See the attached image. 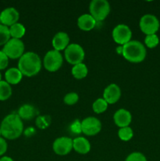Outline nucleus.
<instances>
[{
    "mask_svg": "<svg viewBox=\"0 0 160 161\" xmlns=\"http://www.w3.org/2000/svg\"><path fill=\"white\" fill-rule=\"evenodd\" d=\"M2 136L9 140L18 138L22 135L24 125L17 114H9L3 119L0 125Z\"/></svg>",
    "mask_w": 160,
    "mask_h": 161,
    "instance_id": "1",
    "label": "nucleus"
},
{
    "mask_svg": "<svg viewBox=\"0 0 160 161\" xmlns=\"http://www.w3.org/2000/svg\"><path fill=\"white\" fill-rule=\"evenodd\" d=\"M42 68V61L39 55L33 52L24 53L18 61V69L22 75L28 77L37 75Z\"/></svg>",
    "mask_w": 160,
    "mask_h": 161,
    "instance_id": "2",
    "label": "nucleus"
},
{
    "mask_svg": "<svg viewBox=\"0 0 160 161\" xmlns=\"http://www.w3.org/2000/svg\"><path fill=\"white\" fill-rule=\"evenodd\" d=\"M147 51L144 46L139 41L133 40L122 46V55L132 63H140L146 58Z\"/></svg>",
    "mask_w": 160,
    "mask_h": 161,
    "instance_id": "3",
    "label": "nucleus"
},
{
    "mask_svg": "<svg viewBox=\"0 0 160 161\" xmlns=\"http://www.w3.org/2000/svg\"><path fill=\"white\" fill-rule=\"evenodd\" d=\"M110 4L106 0H93L89 4L90 15L96 21H102L110 13Z\"/></svg>",
    "mask_w": 160,
    "mask_h": 161,
    "instance_id": "4",
    "label": "nucleus"
},
{
    "mask_svg": "<svg viewBox=\"0 0 160 161\" xmlns=\"http://www.w3.org/2000/svg\"><path fill=\"white\" fill-rule=\"evenodd\" d=\"M3 51L10 59H20L24 51V44L20 39H10L3 46Z\"/></svg>",
    "mask_w": 160,
    "mask_h": 161,
    "instance_id": "5",
    "label": "nucleus"
},
{
    "mask_svg": "<svg viewBox=\"0 0 160 161\" xmlns=\"http://www.w3.org/2000/svg\"><path fill=\"white\" fill-rule=\"evenodd\" d=\"M64 56L65 59L69 64H75L83 63L84 60L85 52L83 47L76 43L69 44L68 47L64 50Z\"/></svg>",
    "mask_w": 160,
    "mask_h": 161,
    "instance_id": "6",
    "label": "nucleus"
},
{
    "mask_svg": "<svg viewBox=\"0 0 160 161\" xmlns=\"http://www.w3.org/2000/svg\"><path fill=\"white\" fill-rule=\"evenodd\" d=\"M140 28L147 36L156 34L159 29V20L152 14H145L140 20Z\"/></svg>",
    "mask_w": 160,
    "mask_h": 161,
    "instance_id": "7",
    "label": "nucleus"
},
{
    "mask_svg": "<svg viewBox=\"0 0 160 161\" xmlns=\"http://www.w3.org/2000/svg\"><path fill=\"white\" fill-rule=\"evenodd\" d=\"M63 64V58L61 53L57 50H50L44 57L43 64L45 69L49 72H56Z\"/></svg>",
    "mask_w": 160,
    "mask_h": 161,
    "instance_id": "8",
    "label": "nucleus"
},
{
    "mask_svg": "<svg viewBox=\"0 0 160 161\" xmlns=\"http://www.w3.org/2000/svg\"><path fill=\"white\" fill-rule=\"evenodd\" d=\"M81 129L82 132L87 136H93L101 130V123L97 118L89 116L82 121Z\"/></svg>",
    "mask_w": 160,
    "mask_h": 161,
    "instance_id": "9",
    "label": "nucleus"
},
{
    "mask_svg": "<svg viewBox=\"0 0 160 161\" xmlns=\"http://www.w3.org/2000/svg\"><path fill=\"white\" fill-rule=\"evenodd\" d=\"M112 37L116 43L123 46L130 41L132 37V31L127 25L121 24L118 25L113 29Z\"/></svg>",
    "mask_w": 160,
    "mask_h": 161,
    "instance_id": "10",
    "label": "nucleus"
},
{
    "mask_svg": "<svg viewBox=\"0 0 160 161\" xmlns=\"http://www.w3.org/2000/svg\"><path fill=\"white\" fill-rule=\"evenodd\" d=\"M73 149V140L67 137H61L56 138L53 144L54 153L60 156L68 154Z\"/></svg>",
    "mask_w": 160,
    "mask_h": 161,
    "instance_id": "11",
    "label": "nucleus"
},
{
    "mask_svg": "<svg viewBox=\"0 0 160 161\" xmlns=\"http://www.w3.org/2000/svg\"><path fill=\"white\" fill-rule=\"evenodd\" d=\"M19 13L15 8L9 7L3 9L0 14V22L2 25L10 27L14 24L17 23L19 20Z\"/></svg>",
    "mask_w": 160,
    "mask_h": 161,
    "instance_id": "12",
    "label": "nucleus"
},
{
    "mask_svg": "<svg viewBox=\"0 0 160 161\" xmlns=\"http://www.w3.org/2000/svg\"><path fill=\"white\" fill-rule=\"evenodd\" d=\"M103 98L108 104H115L121 97V90L118 85L112 83L107 86L104 91Z\"/></svg>",
    "mask_w": 160,
    "mask_h": 161,
    "instance_id": "13",
    "label": "nucleus"
},
{
    "mask_svg": "<svg viewBox=\"0 0 160 161\" xmlns=\"http://www.w3.org/2000/svg\"><path fill=\"white\" fill-rule=\"evenodd\" d=\"M132 120L131 113L126 109L121 108L115 112L114 115L115 124L119 127L120 128L122 127H129Z\"/></svg>",
    "mask_w": 160,
    "mask_h": 161,
    "instance_id": "14",
    "label": "nucleus"
},
{
    "mask_svg": "<svg viewBox=\"0 0 160 161\" xmlns=\"http://www.w3.org/2000/svg\"><path fill=\"white\" fill-rule=\"evenodd\" d=\"M69 41L70 39L68 35L64 31H60L54 36L52 40V44L54 50L60 52L61 50H65L68 47Z\"/></svg>",
    "mask_w": 160,
    "mask_h": 161,
    "instance_id": "15",
    "label": "nucleus"
},
{
    "mask_svg": "<svg viewBox=\"0 0 160 161\" xmlns=\"http://www.w3.org/2000/svg\"><path fill=\"white\" fill-rule=\"evenodd\" d=\"M78 27L83 31H90L96 26L97 21L90 14H83L78 19Z\"/></svg>",
    "mask_w": 160,
    "mask_h": 161,
    "instance_id": "16",
    "label": "nucleus"
},
{
    "mask_svg": "<svg viewBox=\"0 0 160 161\" xmlns=\"http://www.w3.org/2000/svg\"><path fill=\"white\" fill-rule=\"evenodd\" d=\"M73 149L80 154H86L90 151V143L83 137H78L73 140Z\"/></svg>",
    "mask_w": 160,
    "mask_h": 161,
    "instance_id": "17",
    "label": "nucleus"
},
{
    "mask_svg": "<svg viewBox=\"0 0 160 161\" xmlns=\"http://www.w3.org/2000/svg\"><path fill=\"white\" fill-rule=\"evenodd\" d=\"M22 73L19 70L18 68H10L5 73L6 81L9 85H16L20 83L22 80Z\"/></svg>",
    "mask_w": 160,
    "mask_h": 161,
    "instance_id": "18",
    "label": "nucleus"
},
{
    "mask_svg": "<svg viewBox=\"0 0 160 161\" xmlns=\"http://www.w3.org/2000/svg\"><path fill=\"white\" fill-rule=\"evenodd\" d=\"M37 114V109L31 105H23L18 110V116L21 119L29 120Z\"/></svg>",
    "mask_w": 160,
    "mask_h": 161,
    "instance_id": "19",
    "label": "nucleus"
},
{
    "mask_svg": "<svg viewBox=\"0 0 160 161\" xmlns=\"http://www.w3.org/2000/svg\"><path fill=\"white\" fill-rule=\"evenodd\" d=\"M72 74L75 79L81 80L87 75L88 69L86 64L80 63V64L73 65V68L72 69Z\"/></svg>",
    "mask_w": 160,
    "mask_h": 161,
    "instance_id": "20",
    "label": "nucleus"
},
{
    "mask_svg": "<svg viewBox=\"0 0 160 161\" xmlns=\"http://www.w3.org/2000/svg\"><path fill=\"white\" fill-rule=\"evenodd\" d=\"M9 33L10 36L13 39H20V38L23 37L25 34V28L22 24L16 23L13 25L9 27Z\"/></svg>",
    "mask_w": 160,
    "mask_h": 161,
    "instance_id": "21",
    "label": "nucleus"
},
{
    "mask_svg": "<svg viewBox=\"0 0 160 161\" xmlns=\"http://www.w3.org/2000/svg\"><path fill=\"white\" fill-rule=\"evenodd\" d=\"M12 95V88L6 81H0V101H6Z\"/></svg>",
    "mask_w": 160,
    "mask_h": 161,
    "instance_id": "22",
    "label": "nucleus"
},
{
    "mask_svg": "<svg viewBox=\"0 0 160 161\" xmlns=\"http://www.w3.org/2000/svg\"><path fill=\"white\" fill-rule=\"evenodd\" d=\"M108 105L106 101L104 98H98L93 102V110L94 113L100 114V113H104L107 110L108 108Z\"/></svg>",
    "mask_w": 160,
    "mask_h": 161,
    "instance_id": "23",
    "label": "nucleus"
},
{
    "mask_svg": "<svg viewBox=\"0 0 160 161\" xmlns=\"http://www.w3.org/2000/svg\"><path fill=\"white\" fill-rule=\"evenodd\" d=\"M9 27L0 24V46H4L10 39Z\"/></svg>",
    "mask_w": 160,
    "mask_h": 161,
    "instance_id": "24",
    "label": "nucleus"
},
{
    "mask_svg": "<svg viewBox=\"0 0 160 161\" xmlns=\"http://www.w3.org/2000/svg\"><path fill=\"white\" fill-rule=\"evenodd\" d=\"M118 135H119V138L122 141L128 142L133 138V130L130 127H122V128L119 129V132H118Z\"/></svg>",
    "mask_w": 160,
    "mask_h": 161,
    "instance_id": "25",
    "label": "nucleus"
},
{
    "mask_svg": "<svg viewBox=\"0 0 160 161\" xmlns=\"http://www.w3.org/2000/svg\"><path fill=\"white\" fill-rule=\"evenodd\" d=\"M144 43L146 44L148 48H155L159 43V39L158 36L156 34L154 35H149V36H146L145 39H144Z\"/></svg>",
    "mask_w": 160,
    "mask_h": 161,
    "instance_id": "26",
    "label": "nucleus"
},
{
    "mask_svg": "<svg viewBox=\"0 0 160 161\" xmlns=\"http://www.w3.org/2000/svg\"><path fill=\"white\" fill-rule=\"evenodd\" d=\"M78 101V95L75 92L68 93V94H66L64 96V102L66 105H75V103H77Z\"/></svg>",
    "mask_w": 160,
    "mask_h": 161,
    "instance_id": "27",
    "label": "nucleus"
},
{
    "mask_svg": "<svg viewBox=\"0 0 160 161\" xmlns=\"http://www.w3.org/2000/svg\"><path fill=\"white\" fill-rule=\"evenodd\" d=\"M125 161H147V159H146L145 156L141 153L134 152L130 153L126 157Z\"/></svg>",
    "mask_w": 160,
    "mask_h": 161,
    "instance_id": "28",
    "label": "nucleus"
},
{
    "mask_svg": "<svg viewBox=\"0 0 160 161\" xmlns=\"http://www.w3.org/2000/svg\"><path fill=\"white\" fill-rule=\"evenodd\" d=\"M50 123V117L48 116H39V117L37 118L36 119V125L38 126V127L41 129H45V127H49Z\"/></svg>",
    "mask_w": 160,
    "mask_h": 161,
    "instance_id": "29",
    "label": "nucleus"
},
{
    "mask_svg": "<svg viewBox=\"0 0 160 161\" xmlns=\"http://www.w3.org/2000/svg\"><path fill=\"white\" fill-rule=\"evenodd\" d=\"M8 64H9V58L3 50H0V70L6 69Z\"/></svg>",
    "mask_w": 160,
    "mask_h": 161,
    "instance_id": "30",
    "label": "nucleus"
},
{
    "mask_svg": "<svg viewBox=\"0 0 160 161\" xmlns=\"http://www.w3.org/2000/svg\"><path fill=\"white\" fill-rule=\"evenodd\" d=\"M7 143L4 138L0 137V156H3L7 151Z\"/></svg>",
    "mask_w": 160,
    "mask_h": 161,
    "instance_id": "31",
    "label": "nucleus"
},
{
    "mask_svg": "<svg viewBox=\"0 0 160 161\" xmlns=\"http://www.w3.org/2000/svg\"><path fill=\"white\" fill-rule=\"evenodd\" d=\"M71 128H72V130L73 132L76 134H79L82 132V129H81V123L78 122V119L75 121V122L72 124V125L71 126Z\"/></svg>",
    "mask_w": 160,
    "mask_h": 161,
    "instance_id": "32",
    "label": "nucleus"
},
{
    "mask_svg": "<svg viewBox=\"0 0 160 161\" xmlns=\"http://www.w3.org/2000/svg\"><path fill=\"white\" fill-rule=\"evenodd\" d=\"M0 161H13V160L9 157H3L0 158Z\"/></svg>",
    "mask_w": 160,
    "mask_h": 161,
    "instance_id": "33",
    "label": "nucleus"
},
{
    "mask_svg": "<svg viewBox=\"0 0 160 161\" xmlns=\"http://www.w3.org/2000/svg\"><path fill=\"white\" fill-rule=\"evenodd\" d=\"M116 51H117V53H119V54H122V46H120V47H117V48H116Z\"/></svg>",
    "mask_w": 160,
    "mask_h": 161,
    "instance_id": "34",
    "label": "nucleus"
},
{
    "mask_svg": "<svg viewBox=\"0 0 160 161\" xmlns=\"http://www.w3.org/2000/svg\"><path fill=\"white\" fill-rule=\"evenodd\" d=\"M0 81H2V74H1V72H0Z\"/></svg>",
    "mask_w": 160,
    "mask_h": 161,
    "instance_id": "35",
    "label": "nucleus"
},
{
    "mask_svg": "<svg viewBox=\"0 0 160 161\" xmlns=\"http://www.w3.org/2000/svg\"><path fill=\"white\" fill-rule=\"evenodd\" d=\"M2 136V133H1V130H0V137Z\"/></svg>",
    "mask_w": 160,
    "mask_h": 161,
    "instance_id": "36",
    "label": "nucleus"
}]
</instances>
